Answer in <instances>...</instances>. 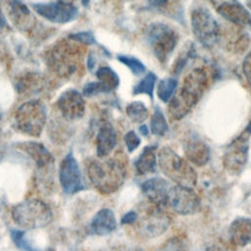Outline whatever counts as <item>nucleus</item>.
Wrapping results in <instances>:
<instances>
[{
	"instance_id": "obj_35",
	"label": "nucleus",
	"mask_w": 251,
	"mask_h": 251,
	"mask_svg": "<svg viewBox=\"0 0 251 251\" xmlns=\"http://www.w3.org/2000/svg\"><path fill=\"white\" fill-rule=\"evenodd\" d=\"M99 93H107L103 85L97 80V81H90L86 83L82 89V94L86 97L94 96Z\"/></svg>"
},
{
	"instance_id": "obj_12",
	"label": "nucleus",
	"mask_w": 251,
	"mask_h": 251,
	"mask_svg": "<svg viewBox=\"0 0 251 251\" xmlns=\"http://www.w3.org/2000/svg\"><path fill=\"white\" fill-rule=\"evenodd\" d=\"M32 9L42 18L56 24H66L72 22L77 17L78 14L77 8L72 3L66 1L36 3L32 4Z\"/></svg>"
},
{
	"instance_id": "obj_2",
	"label": "nucleus",
	"mask_w": 251,
	"mask_h": 251,
	"mask_svg": "<svg viewBox=\"0 0 251 251\" xmlns=\"http://www.w3.org/2000/svg\"><path fill=\"white\" fill-rule=\"evenodd\" d=\"M158 164L162 173L177 185L194 187L197 174L194 168L171 147L164 146L158 152Z\"/></svg>"
},
{
	"instance_id": "obj_5",
	"label": "nucleus",
	"mask_w": 251,
	"mask_h": 251,
	"mask_svg": "<svg viewBox=\"0 0 251 251\" xmlns=\"http://www.w3.org/2000/svg\"><path fill=\"white\" fill-rule=\"evenodd\" d=\"M15 122L18 129L25 134L38 137L46 123V110L38 100L22 104L16 112Z\"/></svg>"
},
{
	"instance_id": "obj_6",
	"label": "nucleus",
	"mask_w": 251,
	"mask_h": 251,
	"mask_svg": "<svg viewBox=\"0 0 251 251\" xmlns=\"http://www.w3.org/2000/svg\"><path fill=\"white\" fill-rule=\"evenodd\" d=\"M191 28L194 37L206 48H213L220 40L221 29L217 20L205 7L191 11Z\"/></svg>"
},
{
	"instance_id": "obj_28",
	"label": "nucleus",
	"mask_w": 251,
	"mask_h": 251,
	"mask_svg": "<svg viewBox=\"0 0 251 251\" xmlns=\"http://www.w3.org/2000/svg\"><path fill=\"white\" fill-rule=\"evenodd\" d=\"M177 80L175 77H165L161 79L157 86V95L158 98L167 103L170 101L172 96L176 90Z\"/></svg>"
},
{
	"instance_id": "obj_32",
	"label": "nucleus",
	"mask_w": 251,
	"mask_h": 251,
	"mask_svg": "<svg viewBox=\"0 0 251 251\" xmlns=\"http://www.w3.org/2000/svg\"><path fill=\"white\" fill-rule=\"evenodd\" d=\"M152 251H185L184 242L180 237L174 236L167 239Z\"/></svg>"
},
{
	"instance_id": "obj_15",
	"label": "nucleus",
	"mask_w": 251,
	"mask_h": 251,
	"mask_svg": "<svg viewBox=\"0 0 251 251\" xmlns=\"http://www.w3.org/2000/svg\"><path fill=\"white\" fill-rule=\"evenodd\" d=\"M217 12L229 23L240 26H251V13L236 0L221 3L217 8Z\"/></svg>"
},
{
	"instance_id": "obj_24",
	"label": "nucleus",
	"mask_w": 251,
	"mask_h": 251,
	"mask_svg": "<svg viewBox=\"0 0 251 251\" xmlns=\"http://www.w3.org/2000/svg\"><path fill=\"white\" fill-rule=\"evenodd\" d=\"M10 12L13 23L19 28L25 30L31 25L32 15L29 9L21 0H11Z\"/></svg>"
},
{
	"instance_id": "obj_48",
	"label": "nucleus",
	"mask_w": 251,
	"mask_h": 251,
	"mask_svg": "<svg viewBox=\"0 0 251 251\" xmlns=\"http://www.w3.org/2000/svg\"><path fill=\"white\" fill-rule=\"evenodd\" d=\"M125 1H133V0H125Z\"/></svg>"
},
{
	"instance_id": "obj_21",
	"label": "nucleus",
	"mask_w": 251,
	"mask_h": 251,
	"mask_svg": "<svg viewBox=\"0 0 251 251\" xmlns=\"http://www.w3.org/2000/svg\"><path fill=\"white\" fill-rule=\"evenodd\" d=\"M117 227V221L114 212L111 209L104 208L99 210L92 218L88 230L95 235H107Z\"/></svg>"
},
{
	"instance_id": "obj_47",
	"label": "nucleus",
	"mask_w": 251,
	"mask_h": 251,
	"mask_svg": "<svg viewBox=\"0 0 251 251\" xmlns=\"http://www.w3.org/2000/svg\"><path fill=\"white\" fill-rule=\"evenodd\" d=\"M1 118H2V112H1V109H0V121H1Z\"/></svg>"
},
{
	"instance_id": "obj_1",
	"label": "nucleus",
	"mask_w": 251,
	"mask_h": 251,
	"mask_svg": "<svg viewBox=\"0 0 251 251\" xmlns=\"http://www.w3.org/2000/svg\"><path fill=\"white\" fill-rule=\"evenodd\" d=\"M125 157L122 153L106 160H92L88 163V178L101 194H112L124 184L127 174Z\"/></svg>"
},
{
	"instance_id": "obj_20",
	"label": "nucleus",
	"mask_w": 251,
	"mask_h": 251,
	"mask_svg": "<svg viewBox=\"0 0 251 251\" xmlns=\"http://www.w3.org/2000/svg\"><path fill=\"white\" fill-rule=\"evenodd\" d=\"M117 145V132L110 123L100 126L96 135V153L100 159L108 157Z\"/></svg>"
},
{
	"instance_id": "obj_33",
	"label": "nucleus",
	"mask_w": 251,
	"mask_h": 251,
	"mask_svg": "<svg viewBox=\"0 0 251 251\" xmlns=\"http://www.w3.org/2000/svg\"><path fill=\"white\" fill-rule=\"evenodd\" d=\"M192 51H193V48H192V46H190L186 49H183L182 52L179 53L177 59H176L174 65L171 69V73L173 75H179L182 72V69L185 67L188 60L192 57V54H193Z\"/></svg>"
},
{
	"instance_id": "obj_7",
	"label": "nucleus",
	"mask_w": 251,
	"mask_h": 251,
	"mask_svg": "<svg viewBox=\"0 0 251 251\" xmlns=\"http://www.w3.org/2000/svg\"><path fill=\"white\" fill-rule=\"evenodd\" d=\"M134 223L137 233L143 238H155L163 234L169 227L171 220L161 206L150 203Z\"/></svg>"
},
{
	"instance_id": "obj_34",
	"label": "nucleus",
	"mask_w": 251,
	"mask_h": 251,
	"mask_svg": "<svg viewBox=\"0 0 251 251\" xmlns=\"http://www.w3.org/2000/svg\"><path fill=\"white\" fill-rule=\"evenodd\" d=\"M69 38L74 41L82 43L84 45H92L96 43L95 37L91 31H79L72 33L69 35Z\"/></svg>"
},
{
	"instance_id": "obj_25",
	"label": "nucleus",
	"mask_w": 251,
	"mask_h": 251,
	"mask_svg": "<svg viewBox=\"0 0 251 251\" xmlns=\"http://www.w3.org/2000/svg\"><path fill=\"white\" fill-rule=\"evenodd\" d=\"M96 77L98 78V81L103 85L107 93L115 90L120 84L119 75L113 69L108 66L100 67L96 71Z\"/></svg>"
},
{
	"instance_id": "obj_23",
	"label": "nucleus",
	"mask_w": 251,
	"mask_h": 251,
	"mask_svg": "<svg viewBox=\"0 0 251 251\" xmlns=\"http://www.w3.org/2000/svg\"><path fill=\"white\" fill-rule=\"evenodd\" d=\"M156 146L150 145L143 148L142 152L139 154L138 158L134 162L135 171L138 175L144 176L147 174H152L156 172L157 157L155 152Z\"/></svg>"
},
{
	"instance_id": "obj_45",
	"label": "nucleus",
	"mask_w": 251,
	"mask_h": 251,
	"mask_svg": "<svg viewBox=\"0 0 251 251\" xmlns=\"http://www.w3.org/2000/svg\"><path fill=\"white\" fill-rule=\"evenodd\" d=\"M81 1V4L84 6V7H86L88 4H89V1L90 0H80Z\"/></svg>"
},
{
	"instance_id": "obj_37",
	"label": "nucleus",
	"mask_w": 251,
	"mask_h": 251,
	"mask_svg": "<svg viewBox=\"0 0 251 251\" xmlns=\"http://www.w3.org/2000/svg\"><path fill=\"white\" fill-rule=\"evenodd\" d=\"M242 72L246 77L249 88L251 90V51L247 53L242 63Z\"/></svg>"
},
{
	"instance_id": "obj_27",
	"label": "nucleus",
	"mask_w": 251,
	"mask_h": 251,
	"mask_svg": "<svg viewBox=\"0 0 251 251\" xmlns=\"http://www.w3.org/2000/svg\"><path fill=\"white\" fill-rule=\"evenodd\" d=\"M126 113L128 119L135 124L143 123L149 116L148 109L140 101L130 102L126 108Z\"/></svg>"
},
{
	"instance_id": "obj_30",
	"label": "nucleus",
	"mask_w": 251,
	"mask_h": 251,
	"mask_svg": "<svg viewBox=\"0 0 251 251\" xmlns=\"http://www.w3.org/2000/svg\"><path fill=\"white\" fill-rule=\"evenodd\" d=\"M117 59L122 64L126 66L134 75H140L145 72V69H146L145 66L139 59L135 57L127 56V55H118Z\"/></svg>"
},
{
	"instance_id": "obj_31",
	"label": "nucleus",
	"mask_w": 251,
	"mask_h": 251,
	"mask_svg": "<svg viewBox=\"0 0 251 251\" xmlns=\"http://www.w3.org/2000/svg\"><path fill=\"white\" fill-rule=\"evenodd\" d=\"M10 236L13 242L15 243V245L19 249L23 251H38V249L34 248L25 238V233L24 230L18 229V228H12L10 229Z\"/></svg>"
},
{
	"instance_id": "obj_19",
	"label": "nucleus",
	"mask_w": 251,
	"mask_h": 251,
	"mask_svg": "<svg viewBox=\"0 0 251 251\" xmlns=\"http://www.w3.org/2000/svg\"><path fill=\"white\" fill-rule=\"evenodd\" d=\"M229 241L236 247L251 243V219L239 217L234 219L228 227Z\"/></svg>"
},
{
	"instance_id": "obj_44",
	"label": "nucleus",
	"mask_w": 251,
	"mask_h": 251,
	"mask_svg": "<svg viewBox=\"0 0 251 251\" xmlns=\"http://www.w3.org/2000/svg\"><path fill=\"white\" fill-rule=\"evenodd\" d=\"M245 133H247L248 135L251 134V119H250V121H249V123H248V125L245 128Z\"/></svg>"
},
{
	"instance_id": "obj_17",
	"label": "nucleus",
	"mask_w": 251,
	"mask_h": 251,
	"mask_svg": "<svg viewBox=\"0 0 251 251\" xmlns=\"http://www.w3.org/2000/svg\"><path fill=\"white\" fill-rule=\"evenodd\" d=\"M18 147L25 152L33 160L39 170H48L54 165V157L41 143L27 141L18 144Z\"/></svg>"
},
{
	"instance_id": "obj_46",
	"label": "nucleus",
	"mask_w": 251,
	"mask_h": 251,
	"mask_svg": "<svg viewBox=\"0 0 251 251\" xmlns=\"http://www.w3.org/2000/svg\"><path fill=\"white\" fill-rule=\"evenodd\" d=\"M248 6H249V8L251 9V1H249V2H248Z\"/></svg>"
},
{
	"instance_id": "obj_16",
	"label": "nucleus",
	"mask_w": 251,
	"mask_h": 251,
	"mask_svg": "<svg viewBox=\"0 0 251 251\" xmlns=\"http://www.w3.org/2000/svg\"><path fill=\"white\" fill-rule=\"evenodd\" d=\"M141 190L150 203L161 207L166 204L169 184L164 178H148L141 184Z\"/></svg>"
},
{
	"instance_id": "obj_9",
	"label": "nucleus",
	"mask_w": 251,
	"mask_h": 251,
	"mask_svg": "<svg viewBox=\"0 0 251 251\" xmlns=\"http://www.w3.org/2000/svg\"><path fill=\"white\" fill-rule=\"evenodd\" d=\"M166 204L175 213L188 216L196 214L200 210L201 201L193 188L176 184L169 189Z\"/></svg>"
},
{
	"instance_id": "obj_22",
	"label": "nucleus",
	"mask_w": 251,
	"mask_h": 251,
	"mask_svg": "<svg viewBox=\"0 0 251 251\" xmlns=\"http://www.w3.org/2000/svg\"><path fill=\"white\" fill-rule=\"evenodd\" d=\"M184 154L187 160L197 167L205 166L209 162L211 156L208 145L199 139L188 141L185 145Z\"/></svg>"
},
{
	"instance_id": "obj_40",
	"label": "nucleus",
	"mask_w": 251,
	"mask_h": 251,
	"mask_svg": "<svg viewBox=\"0 0 251 251\" xmlns=\"http://www.w3.org/2000/svg\"><path fill=\"white\" fill-rule=\"evenodd\" d=\"M94 66H95V60H94L92 54H89L88 59H87V67H88V70L91 71V70L94 68Z\"/></svg>"
},
{
	"instance_id": "obj_36",
	"label": "nucleus",
	"mask_w": 251,
	"mask_h": 251,
	"mask_svg": "<svg viewBox=\"0 0 251 251\" xmlns=\"http://www.w3.org/2000/svg\"><path fill=\"white\" fill-rule=\"evenodd\" d=\"M140 138L139 136L133 131L129 130L125 135V143L126 146V149L129 153H132L139 145H140Z\"/></svg>"
},
{
	"instance_id": "obj_8",
	"label": "nucleus",
	"mask_w": 251,
	"mask_h": 251,
	"mask_svg": "<svg viewBox=\"0 0 251 251\" xmlns=\"http://www.w3.org/2000/svg\"><path fill=\"white\" fill-rule=\"evenodd\" d=\"M79 56L77 48L66 42H61L50 51L48 64L58 75L69 76L77 69Z\"/></svg>"
},
{
	"instance_id": "obj_38",
	"label": "nucleus",
	"mask_w": 251,
	"mask_h": 251,
	"mask_svg": "<svg viewBox=\"0 0 251 251\" xmlns=\"http://www.w3.org/2000/svg\"><path fill=\"white\" fill-rule=\"evenodd\" d=\"M137 219V213L134 211H129L121 220L122 225H134L135 221Z\"/></svg>"
},
{
	"instance_id": "obj_10",
	"label": "nucleus",
	"mask_w": 251,
	"mask_h": 251,
	"mask_svg": "<svg viewBox=\"0 0 251 251\" xmlns=\"http://www.w3.org/2000/svg\"><path fill=\"white\" fill-rule=\"evenodd\" d=\"M59 180L67 194H75L85 188L78 163L73 152H69L60 163Z\"/></svg>"
},
{
	"instance_id": "obj_3",
	"label": "nucleus",
	"mask_w": 251,
	"mask_h": 251,
	"mask_svg": "<svg viewBox=\"0 0 251 251\" xmlns=\"http://www.w3.org/2000/svg\"><path fill=\"white\" fill-rule=\"evenodd\" d=\"M15 224L25 229L41 228L52 222V212L49 206L39 199H27L11 210Z\"/></svg>"
},
{
	"instance_id": "obj_41",
	"label": "nucleus",
	"mask_w": 251,
	"mask_h": 251,
	"mask_svg": "<svg viewBox=\"0 0 251 251\" xmlns=\"http://www.w3.org/2000/svg\"><path fill=\"white\" fill-rule=\"evenodd\" d=\"M206 251H229V250H227L225 247H221V246H218V245H213V246H210L209 248H207Z\"/></svg>"
},
{
	"instance_id": "obj_29",
	"label": "nucleus",
	"mask_w": 251,
	"mask_h": 251,
	"mask_svg": "<svg viewBox=\"0 0 251 251\" xmlns=\"http://www.w3.org/2000/svg\"><path fill=\"white\" fill-rule=\"evenodd\" d=\"M150 130L154 135L157 136H163L169 130L167 120L158 106L155 107L153 116L150 121Z\"/></svg>"
},
{
	"instance_id": "obj_18",
	"label": "nucleus",
	"mask_w": 251,
	"mask_h": 251,
	"mask_svg": "<svg viewBox=\"0 0 251 251\" xmlns=\"http://www.w3.org/2000/svg\"><path fill=\"white\" fill-rule=\"evenodd\" d=\"M196 104L197 102L194 99L184 92L182 93L178 88L169 101L168 115L172 121H179L183 119Z\"/></svg>"
},
{
	"instance_id": "obj_4",
	"label": "nucleus",
	"mask_w": 251,
	"mask_h": 251,
	"mask_svg": "<svg viewBox=\"0 0 251 251\" xmlns=\"http://www.w3.org/2000/svg\"><path fill=\"white\" fill-rule=\"evenodd\" d=\"M145 37L157 60L166 64L177 43L176 31L164 23H153L147 26Z\"/></svg>"
},
{
	"instance_id": "obj_39",
	"label": "nucleus",
	"mask_w": 251,
	"mask_h": 251,
	"mask_svg": "<svg viewBox=\"0 0 251 251\" xmlns=\"http://www.w3.org/2000/svg\"><path fill=\"white\" fill-rule=\"evenodd\" d=\"M149 3L153 7L161 8V7H164L168 3V0H149Z\"/></svg>"
},
{
	"instance_id": "obj_11",
	"label": "nucleus",
	"mask_w": 251,
	"mask_h": 251,
	"mask_svg": "<svg viewBox=\"0 0 251 251\" xmlns=\"http://www.w3.org/2000/svg\"><path fill=\"white\" fill-rule=\"evenodd\" d=\"M247 133H242L226 147L223 156V166L230 174H240L248 160Z\"/></svg>"
},
{
	"instance_id": "obj_42",
	"label": "nucleus",
	"mask_w": 251,
	"mask_h": 251,
	"mask_svg": "<svg viewBox=\"0 0 251 251\" xmlns=\"http://www.w3.org/2000/svg\"><path fill=\"white\" fill-rule=\"evenodd\" d=\"M139 131L141 132V134H143V135H145V136L148 135V127H147L146 126H144V125H142V126H139Z\"/></svg>"
},
{
	"instance_id": "obj_43",
	"label": "nucleus",
	"mask_w": 251,
	"mask_h": 251,
	"mask_svg": "<svg viewBox=\"0 0 251 251\" xmlns=\"http://www.w3.org/2000/svg\"><path fill=\"white\" fill-rule=\"evenodd\" d=\"M5 24H6L5 18H4L3 14H2V12H1V10H0V29L5 25Z\"/></svg>"
},
{
	"instance_id": "obj_13",
	"label": "nucleus",
	"mask_w": 251,
	"mask_h": 251,
	"mask_svg": "<svg viewBox=\"0 0 251 251\" xmlns=\"http://www.w3.org/2000/svg\"><path fill=\"white\" fill-rule=\"evenodd\" d=\"M57 107L61 115L68 121L78 120L85 112L83 96L75 89H69L63 92L57 100Z\"/></svg>"
},
{
	"instance_id": "obj_14",
	"label": "nucleus",
	"mask_w": 251,
	"mask_h": 251,
	"mask_svg": "<svg viewBox=\"0 0 251 251\" xmlns=\"http://www.w3.org/2000/svg\"><path fill=\"white\" fill-rule=\"evenodd\" d=\"M207 87L208 75L206 71L203 68H195L185 75L179 89L198 102Z\"/></svg>"
},
{
	"instance_id": "obj_26",
	"label": "nucleus",
	"mask_w": 251,
	"mask_h": 251,
	"mask_svg": "<svg viewBox=\"0 0 251 251\" xmlns=\"http://www.w3.org/2000/svg\"><path fill=\"white\" fill-rule=\"evenodd\" d=\"M157 81V75L149 72L142 77L137 84H135L132 88V95H139V94H146L149 96L150 99H153V90L155 83Z\"/></svg>"
}]
</instances>
